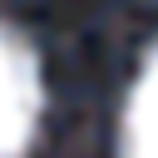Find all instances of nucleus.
<instances>
[{"instance_id":"obj_1","label":"nucleus","mask_w":158,"mask_h":158,"mask_svg":"<svg viewBox=\"0 0 158 158\" xmlns=\"http://www.w3.org/2000/svg\"><path fill=\"white\" fill-rule=\"evenodd\" d=\"M44 114V84L35 49L0 25V158H25Z\"/></svg>"},{"instance_id":"obj_2","label":"nucleus","mask_w":158,"mask_h":158,"mask_svg":"<svg viewBox=\"0 0 158 158\" xmlns=\"http://www.w3.org/2000/svg\"><path fill=\"white\" fill-rule=\"evenodd\" d=\"M123 158H158V49L143 59L123 104Z\"/></svg>"}]
</instances>
